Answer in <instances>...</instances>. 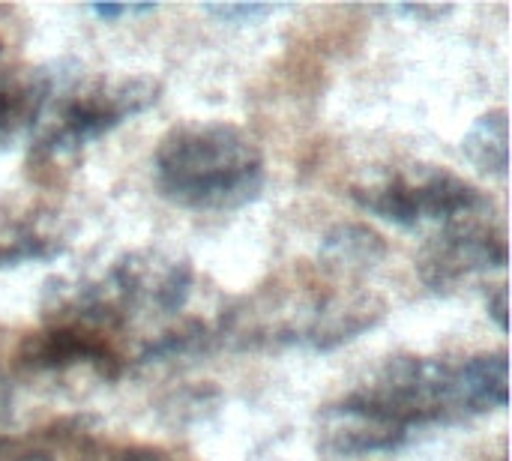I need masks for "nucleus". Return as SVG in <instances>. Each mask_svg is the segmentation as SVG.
Listing matches in <instances>:
<instances>
[{"mask_svg": "<svg viewBox=\"0 0 512 461\" xmlns=\"http://www.w3.org/2000/svg\"><path fill=\"white\" fill-rule=\"evenodd\" d=\"M99 21H120V18H132V15H150L156 12V3H90L87 6Z\"/></svg>", "mask_w": 512, "mask_h": 461, "instance_id": "nucleus-13", "label": "nucleus"}, {"mask_svg": "<svg viewBox=\"0 0 512 461\" xmlns=\"http://www.w3.org/2000/svg\"><path fill=\"white\" fill-rule=\"evenodd\" d=\"M66 246H69V240H66L60 222L48 219L42 213L6 216L0 222V270L51 261V258L63 255Z\"/></svg>", "mask_w": 512, "mask_h": 461, "instance_id": "nucleus-9", "label": "nucleus"}, {"mask_svg": "<svg viewBox=\"0 0 512 461\" xmlns=\"http://www.w3.org/2000/svg\"><path fill=\"white\" fill-rule=\"evenodd\" d=\"M489 315L495 318L498 330H507V285L489 291Z\"/></svg>", "mask_w": 512, "mask_h": 461, "instance_id": "nucleus-15", "label": "nucleus"}, {"mask_svg": "<svg viewBox=\"0 0 512 461\" xmlns=\"http://www.w3.org/2000/svg\"><path fill=\"white\" fill-rule=\"evenodd\" d=\"M201 9H204L207 15H213L219 24H258V21H264V18H270V15H276V12H282L285 6L249 0V3H204Z\"/></svg>", "mask_w": 512, "mask_h": 461, "instance_id": "nucleus-12", "label": "nucleus"}, {"mask_svg": "<svg viewBox=\"0 0 512 461\" xmlns=\"http://www.w3.org/2000/svg\"><path fill=\"white\" fill-rule=\"evenodd\" d=\"M51 93L54 75L45 66L0 63V150L33 132Z\"/></svg>", "mask_w": 512, "mask_h": 461, "instance_id": "nucleus-8", "label": "nucleus"}, {"mask_svg": "<svg viewBox=\"0 0 512 461\" xmlns=\"http://www.w3.org/2000/svg\"><path fill=\"white\" fill-rule=\"evenodd\" d=\"M159 93V81L147 75L99 78L81 87L60 105L54 123L33 141L30 168L45 171L78 156L84 147L111 135L126 120L153 108L159 102Z\"/></svg>", "mask_w": 512, "mask_h": 461, "instance_id": "nucleus-5", "label": "nucleus"}, {"mask_svg": "<svg viewBox=\"0 0 512 461\" xmlns=\"http://www.w3.org/2000/svg\"><path fill=\"white\" fill-rule=\"evenodd\" d=\"M351 201L396 228L456 225L492 216L489 195L462 174L438 165H408L381 171L351 186Z\"/></svg>", "mask_w": 512, "mask_h": 461, "instance_id": "nucleus-4", "label": "nucleus"}, {"mask_svg": "<svg viewBox=\"0 0 512 461\" xmlns=\"http://www.w3.org/2000/svg\"><path fill=\"white\" fill-rule=\"evenodd\" d=\"M465 159L489 174V177H507L510 171V120L504 108H492L480 114L471 129L462 138Z\"/></svg>", "mask_w": 512, "mask_h": 461, "instance_id": "nucleus-11", "label": "nucleus"}, {"mask_svg": "<svg viewBox=\"0 0 512 461\" xmlns=\"http://www.w3.org/2000/svg\"><path fill=\"white\" fill-rule=\"evenodd\" d=\"M0 461H54L42 450H6L0 453Z\"/></svg>", "mask_w": 512, "mask_h": 461, "instance_id": "nucleus-17", "label": "nucleus"}, {"mask_svg": "<svg viewBox=\"0 0 512 461\" xmlns=\"http://www.w3.org/2000/svg\"><path fill=\"white\" fill-rule=\"evenodd\" d=\"M6 411V390H3V381H0V414Z\"/></svg>", "mask_w": 512, "mask_h": 461, "instance_id": "nucleus-18", "label": "nucleus"}, {"mask_svg": "<svg viewBox=\"0 0 512 461\" xmlns=\"http://www.w3.org/2000/svg\"><path fill=\"white\" fill-rule=\"evenodd\" d=\"M153 180L159 195L183 210H240L252 204L267 183L264 150L237 123L186 120L159 138Z\"/></svg>", "mask_w": 512, "mask_h": 461, "instance_id": "nucleus-2", "label": "nucleus"}, {"mask_svg": "<svg viewBox=\"0 0 512 461\" xmlns=\"http://www.w3.org/2000/svg\"><path fill=\"white\" fill-rule=\"evenodd\" d=\"M18 366L27 372H69L90 369L93 375L114 381L123 372V357L114 345V336L72 324V321H45L42 330L30 333L18 345Z\"/></svg>", "mask_w": 512, "mask_h": 461, "instance_id": "nucleus-7", "label": "nucleus"}, {"mask_svg": "<svg viewBox=\"0 0 512 461\" xmlns=\"http://www.w3.org/2000/svg\"><path fill=\"white\" fill-rule=\"evenodd\" d=\"M318 258L327 270L336 273H369L387 258V243L378 231L366 225H336L324 234Z\"/></svg>", "mask_w": 512, "mask_h": 461, "instance_id": "nucleus-10", "label": "nucleus"}, {"mask_svg": "<svg viewBox=\"0 0 512 461\" xmlns=\"http://www.w3.org/2000/svg\"><path fill=\"white\" fill-rule=\"evenodd\" d=\"M507 267V234L492 216L456 222L432 237L420 258V279L432 291H447L468 282L477 273Z\"/></svg>", "mask_w": 512, "mask_h": 461, "instance_id": "nucleus-6", "label": "nucleus"}, {"mask_svg": "<svg viewBox=\"0 0 512 461\" xmlns=\"http://www.w3.org/2000/svg\"><path fill=\"white\" fill-rule=\"evenodd\" d=\"M99 461H171L159 450H147V447H132V450H120L114 456H105Z\"/></svg>", "mask_w": 512, "mask_h": 461, "instance_id": "nucleus-16", "label": "nucleus"}, {"mask_svg": "<svg viewBox=\"0 0 512 461\" xmlns=\"http://www.w3.org/2000/svg\"><path fill=\"white\" fill-rule=\"evenodd\" d=\"M189 294V261L162 252H129L96 279L48 288L45 321H72L117 336L138 318L177 315Z\"/></svg>", "mask_w": 512, "mask_h": 461, "instance_id": "nucleus-3", "label": "nucleus"}, {"mask_svg": "<svg viewBox=\"0 0 512 461\" xmlns=\"http://www.w3.org/2000/svg\"><path fill=\"white\" fill-rule=\"evenodd\" d=\"M384 12H390V15H408V18H414L420 24H432V21L450 15L453 6H438V3H432V6L429 3H396V6H387Z\"/></svg>", "mask_w": 512, "mask_h": 461, "instance_id": "nucleus-14", "label": "nucleus"}, {"mask_svg": "<svg viewBox=\"0 0 512 461\" xmlns=\"http://www.w3.org/2000/svg\"><path fill=\"white\" fill-rule=\"evenodd\" d=\"M510 402L507 351L471 357L399 354L321 414V447L339 459L405 450L417 432L456 426Z\"/></svg>", "mask_w": 512, "mask_h": 461, "instance_id": "nucleus-1", "label": "nucleus"}]
</instances>
